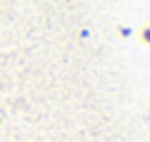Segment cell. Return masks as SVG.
I'll use <instances>...</instances> for the list:
<instances>
[{"label":"cell","mask_w":150,"mask_h":142,"mask_svg":"<svg viewBox=\"0 0 150 142\" xmlns=\"http://www.w3.org/2000/svg\"><path fill=\"white\" fill-rule=\"evenodd\" d=\"M140 40H143L145 45H150V27H148V25L140 27Z\"/></svg>","instance_id":"cell-1"},{"label":"cell","mask_w":150,"mask_h":142,"mask_svg":"<svg viewBox=\"0 0 150 142\" xmlns=\"http://www.w3.org/2000/svg\"><path fill=\"white\" fill-rule=\"evenodd\" d=\"M0 122H3V115H0Z\"/></svg>","instance_id":"cell-2"}]
</instances>
